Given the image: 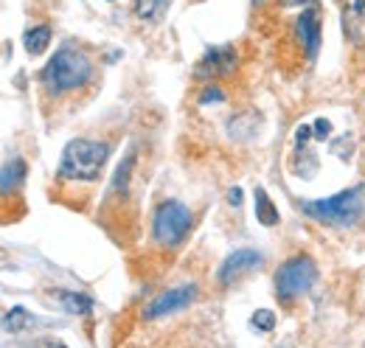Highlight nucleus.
<instances>
[{"instance_id":"obj_1","label":"nucleus","mask_w":365,"mask_h":348,"mask_svg":"<svg viewBox=\"0 0 365 348\" xmlns=\"http://www.w3.org/2000/svg\"><path fill=\"white\" fill-rule=\"evenodd\" d=\"M93 76L91 56L79 48H62L51 56V62L43 71V82L51 93H68L82 87Z\"/></svg>"},{"instance_id":"obj_2","label":"nucleus","mask_w":365,"mask_h":348,"mask_svg":"<svg viewBox=\"0 0 365 348\" xmlns=\"http://www.w3.org/2000/svg\"><path fill=\"white\" fill-rule=\"evenodd\" d=\"M110 158V146L101 140H91V138H73L65 152H62V163H59V174L68 180H85L91 183L96 180L104 163Z\"/></svg>"},{"instance_id":"obj_3","label":"nucleus","mask_w":365,"mask_h":348,"mask_svg":"<svg viewBox=\"0 0 365 348\" xmlns=\"http://www.w3.org/2000/svg\"><path fill=\"white\" fill-rule=\"evenodd\" d=\"M363 188H346L334 197H326V200H309L304 203V214L312 219H318L323 225H334V227H351L357 225V219L363 214Z\"/></svg>"},{"instance_id":"obj_4","label":"nucleus","mask_w":365,"mask_h":348,"mask_svg":"<svg viewBox=\"0 0 365 348\" xmlns=\"http://www.w3.org/2000/svg\"><path fill=\"white\" fill-rule=\"evenodd\" d=\"M318 281V264L309 256H292L275 272V295L278 301H295L309 292Z\"/></svg>"},{"instance_id":"obj_5","label":"nucleus","mask_w":365,"mask_h":348,"mask_svg":"<svg viewBox=\"0 0 365 348\" xmlns=\"http://www.w3.org/2000/svg\"><path fill=\"white\" fill-rule=\"evenodd\" d=\"M188 230H191V211L182 203L169 200V203L158 205V211L152 217V239L160 247H178L188 236Z\"/></svg>"},{"instance_id":"obj_6","label":"nucleus","mask_w":365,"mask_h":348,"mask_svg":"<svg viewBox=\"0 0 365 348\" xmlns=\"http://www.w3.org/2000/svg\"><path fill=\"white\" fill-rule=\"evenodd\" d=\"M239 65V56L230 45H214L205 51V56L197 65V76L200 79H217V76H230Z\"/></svg>"},{"instance_id":"obj_7","label":"nucleus","mask_w":365,"mask_h":348,"mask_svg":"<svg viewBox=\"0 0 365 348\" xmlns=\"http://www.w3.org/2000/svg\"><path fill=\"white\" fill-rule=\"evenodd\" d=\"M194 298H197V287L194 284H185V287H178V290H166L143 309V317L146 320H158L163 314H175V312L185 309Z\"/></svg>"},{"instance_id":"obj_8","label":"nucleus","mask_w":365,"mask_h":348,"mask_svg":"<svg viewBox=\"0 0 365 348\" xmlns=\"http://www.w3.org/2000/svg\"><path fill=\"white\" fill-rule=\"evenodd\" d=\"M264 264V256L259 253V250H253V247H242V250H233L228 259L222 261V267H220V284H233L236 278H242V275H247V272H253L256 267H262Z\"/></svg>"},{"instance_id":"obj_9","label":"nucleus","mask_w":365,"mask_h":348,"mask_svg":"<svg viewBox=\"0 0 365 348\" xmlns=\"http://www.w3.org/2000/svg\"><path fill=\"white\" fill-rule=\"evenodd\" d=\"M320 31H323V23H320V11L318 6H307L295 23V37L298 43L304 45L307 56L315 59L318 56V48H320Z\"/></svg>"},{"instance_id":"obj_10","label":"nucleus","mask_w":365,"mask_h":348,"mask_svg":"<svg viewBox=\"0 0 365 348\" xmlns=\"http://www.w3.org/2000/svg\"><path fill=\"white\" fill-rule=\"evenodd\" d=\"M343 31L354 48L365 51V0H351L343 9Z\"/></svg>"},{"instance_id":"obj_11","label":"nucleus","mask_w":365,"mask_h":348,"mask_svg":"<svg viewBox=\"0 0 365 348\" xmlns=\"http://www.w3.org/2000/svg\"><path fill=\"white\" fill-rule=\"evenodd\" d=\"M23 180H26V163L14 158L0 169V191H14L17 185H23Z\"/></svg>"},{"instance_id":"obj_12","label":"nucleus","mask_w":365,"mask_h":348,"mask_svg":"<svg viewBox=\"0 0 365 348\" xmlns=\"http://www.w3.org/2000/svg\"><path fill=\"white\" fill-rule=\"evenodd\" d=\"M253 197H256V219H259L264 227H273V225H278V211H275L270 194H267V191L259 185V188L253 191Z\"/></svg>"},{"instance_id":"obj_13","label":"nucleus","mask_w":365,"mask_h":348,"mask_svg":"<svg viewBox=\"0 0 365 348\" xmlns=\"http://www.w3.org/2000/svg\"><path fill=\"white\" fill-rule=\"evenodd\" d=\"M59 304H62V309L68 314H91L93 309V301L88 295H82V292H62L59 295Z\"/></svg>"},{"instance_id":"obj_14","label":"nucleus","mask_w":365,"mask_h":348,"mask_svg":"<svg viewBox=\"0 0 365 348\" xmlns=\"http://www.w3.org/2000/svg\"><path fill=\"white\" fill-rule=\"evenodd\" d=\"M48 43H51V29L48 26H37V29H29L26 31V51L31 56H40L48 48Z\"/></svg>"},{"instance_id":"obj_15","label":"nucleus","mask_w":365,"mask_h":348,"mask_svg":"<svg viewBox=\"0 0 365 348\" xmlns=\"http://www.w3.org/2000/svg\"><path fill=\"white\" fill-rule=\"evenodd\" d=\"M26 323H29V312H26L23 306H14V309L6 314V320H3V326H6L9 332H23Z\"/></svg>"},{"instance_id":"obj_16","label":"nucleus","mask_w":365,"mask_h":348,"mask_svg":"<svg viewBox=\"0 0 365 348\" xmlns=\"http://www.w3.org/2000/svg\"><path fill=\"white\" fill-rule=\"evenodd\" d=\"M250 326L259 329V332H273L275 329V314L270 309H259L253 317H250Z\"/></svg>"},{"instance_id":"obj_17","label":"nucleus","mask_w":365,"mask_h":348,"mask_svg":"<svg viewBox=\"0 0 365 348\" xmlns=\"http://www.w3.org/2000/svg\"><path fill=\"white\" fill-rule=\"evenodd\" d=\"M160 6H163V0H138L135 14L140 17V20H155L158 11H160Z\"/></svg>"},{"instance_id":"obj_18","label":"nucleus","mask_w":365,"mask_h":348,"mask_svg":"<svg viewBox=\"0 0 365 348\" xmlns=\"http://www.w3.org/2000/svg\"><path fill=\"white\" fill-rule=\"evenodd\" d=\"M222 98H225V93H222V90H220L217 85L205 87V93L200 96V101H202V104H211V101H222Z\"/></svg>"},{"instance_id":"obj_19","label":"nucleus","mask_w":365,"mask_h":348,"mask_svg":"<svg viewBox=\"0 0 365 348\" xmlns=\"http://www.w3.org/2000/svg\"><path fill=\"white\" fill-rule=\"evenodd\" d=\"M312 132H315V138H318V140H329V135H331V124H329L326 118H318V121L312 124Z\"/></svg>"},{"instance_id":"obj_20","label":"nucleus","mask_w":365,"mask_h":348,"mask_svg":"<svg viewBox=\"0 0 365 348\" xmlns=\"http://www.w3.org/2000/svg\"><path fill=\"white\" fill-rule=\"evenodd\" d=\"M130 169H133V155L124 160V166H121L118 174H115V188H124V185H127V180H124V177H130Z\"/></svg>"},{"instance_id":"obj_21","label":"nucleus","mask_w":365,"mask_h":348,"mask_svg":"<svg viewBox=\"0 0 365 348\" xmlns=\"http://www.w3.org/2000/svg\"><path fill=\"white\" fill-rule=\"evenodd\" d=\"M309 138H312V127L309 124H301L298 132H295V146L304 149V143H309Z\"/></svg>"},{"instance_id":"obj_22","label":"nucleus","mask_w":365,"mask_h":348,"mask_svg":"<svg viewBox=\"0 0 365 348\" xmlns=\"http://www.w3.org/2000/svg\"><path fill=\"white\" fill-rule=\"evenodd\" d=\"M228 203L233 205V208H239V205H242V188H239V185H233V188L228 191Z\"/></svg>"},{"instance_id":"obj_23","label":"nucleus","mask_w":365,"mask_h":348,"mask_svg":"<svg viewBox=\"0 0 365 348\" xmlns=\"http://www.w3.org/2000/svg\"><path fill=\"white\" fill-rule=\"evenodd\" d=\"M312 3H315V0H281V6H287V9H289V6H312Z\"/></svg>"},{"instance_id":"obj_24","label":"nucleus","mask_w":365,"mask_h":348,"mask_svg":"<svg viewBox=\"0 0 365 348\" xmlns=\"http://www.w3.org/2000/svg\"><path fill=\"white\" fill-rule=\"evenodd\" d=\"M253 3H256V6H259V3H262V0H253Z\"/></svg>"},{"instance_id":"obj_25","label":"nucleus","mask_w":365,"mask_h":348,"mask_svg":"<svg viewBox=\"0 0 365 348\" xmlns=\"http://www.w3.org/2000/svg\"><path fill=\"white\" fill-rule=\"evenodd\" d=\"M110 3H115V0H110Z\"/></svg>"}]
</instances>
